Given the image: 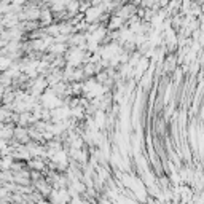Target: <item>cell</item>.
<instances>
[{
    "mask_svg": "<svg viewBox=\"0 0 204 204\" xmlns=\"http://www.w3.org/2000/svg\"><path fill=\"white\" fill-rule=\"evenodd\" d=\"M97 8H91V10H88V14H86V18L89 19V21H93L94 18H97L99 16V13H97Z\"/></svg>",
    "mask_w": 204,
    "mask_h": 204,
    "instance_id": "cell-1",
    "label": "cell"
}]
</instances>
